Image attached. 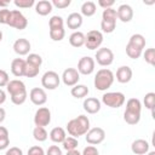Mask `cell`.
Masks as SVG:
<instances>
[{
    "instance_id": "obj_20",
    "label": "cell",
    "mask_w": 155,
    "mask_h": 155,
    "mask_svg": "<svg viewBox=\"0 0 155 155\" xmlns=\"http://www.w3.org/2000/svg\"><path fill=\"white\" fill-rule=\"evenodd\" d=\"M132 69L128 65H121L120 68H117L116 70V80L120 84H127L131 81L132 79Z\"/></svg>"
},
{
    "instance_id": "obj_12",
    "label": "cell",
    "mask_w": 155,
    "mask_h": 155,
    "mask_svg": "<svg viewBox=\"0 0 155 155\" xmlns=\"http://www.w3.org/2000/svg\"><path fill=\"white\" fill-rule=\"evenodd\" d=\"M51 122V110L46 107H41L35 111L34 115V124L35 126H48Z\"/></svg>"
},
{
    "instance_id": "obj_38",
    "label": "cell",
    "mask_w": 155,
    "mask_h": 155,
    "mask_svg": "<svg viewBox=\"0 0 155 155\" xmlns=\"http://www.w3.org/2000/svg\"><path fill=\"white\" fill-rule=\"evenodd\" d=\"M25 63H27V62H25ZM39 71H40V68L34 67V65H30V64H28V63H27V67H25V74H24V76H27V78H35V76H38V75H39Z\"/></svg>"
},
{
    "instance_id": "obj_31",
    "label": "cell",
    "mask_w": 155,
    "mask_h": 155,
    "mask_svg": "<svg viewBox=\"0 0 155 155\" xmlns=\"http://www.w3.org/2000/svg\"><path fill=\"white\" fill-rule=\"evenodd\" d=\"M48 27L50 29H58V28H64V19L61 16H52L48 21Z\"/></svg>"
},
{
    "instance_id": "obj_46",
    "label": "cell",
    "mask_w": 155,
    "mask_h": 155,
    "mask_svg": "<svg viewBox=\"0 0 155 155\" xmlns=\"http://www.w3.org/2000/svg\"><path fill=\"white\" fill-rule=\"evenodd\" d=\"M5 155H23V151L18 147H11L6 150Z\"/></svg>"
},
{
    "instance_id": "obj_34",
    "label": "cell",
    "mask_w": 155,
    "mask_h": 155,
    "mask_svg": "<svg viewBox=\"0 0 155 155\" xmlns=\"http://www.w3.org/2000/svg\"><path fill=\"white\" fill-rule=\"evenodd\" d=\"M65 36V29L58 28V29H50V38L53 41H62Z\"/></svg>"
},
{
    "instance_id": "obj_5",
    "label": "cell",
    "mask_w": 155,
    "mask_h": 155,
    "mask_svg": "<svg viewBox=\"0 0 155 155\" xmlns=\"http://www.w3.org/2000/svg\"><path fill=\"white\" fill-rule=\"evenodd\" d=\"M126 97L122 92H107L102 96V102L109 108H120L125 104Z\"/></svg>"
},
{
    "instance_id": "obj_17",
    "label": "cell",
    "mask_w": 155,
    "mask_h": 155,
    "mask_svg": "<svg viewBox=\"0 0 155 155\" xmlns=\"http://www.w3.org/2000/svg\"><path fill=\"white\" fill-rule=\"evenodd\" d=\"M82 107L87 114H97L101 110V101L96 97H87L84 99Z\"/></svg>"
},
{
    "instance_id": "obj_9",
    "label": "cell",
    "mask_w": 155,
    "mask_h": 155,
    "mask_svg": "<svg viewBox=\"0 0 155 155\" xmlns=\"http://www.w3.org/2000/svg\"><path fill=\"white\" fill-rule=\"evenodd\" d=\"M61 84V76L53 71V70H47L42 78H41V85L44 90H56Z\"/></svg>"
},
{
    "instance_id": "obj_45",
    "label": "cell",
    "mask_w": 155,
    "mask_h": 155,
    "mask_svg": "<svg viewBox=\"0 0 155 155\" xmlns=\"http://www.w3.org/2000/svg\"><path fill=\"white\" fill-rule=\"evenodd\" d=\"M46 155H63V153L58 145H51V147H48Z\"/></svg>"
},
{
    "instance_id": "obj_32",
    "label": "cell",
    "mask_w": 155,
    "mask_h": 155,
    "mask_svg": "<svg viewBox=\"0 0 155 155\" xmlns=\"http://www.w3.org/2000/svg\"><path fill=\"white\" fill-rule=\"evenodd\" d=\"M116 28V21H107V19H102L101 22V29L103 33L110 34L115 30Z\"/></svg>"
},
{
    "instance_id": "obj_51",
    "label": "cell",
    "mask_w": 155,
    "mask_h": 155,
    "mask_svg": "<svg viewBox=\"0 0 155 155\" xmlns=\"http://www.w3.org/2000/svg\"><path fill=\"white\" fill-rule=\"evenodd\" d=\"M5 117H6V111H5V109H4V108H1V107H0V124L5 120Z\"/></svg>"
},
{
    "instance_id": "obj_2",
    "label": "cell",
    "mask_w": 155,
    "mask_h": 155,
    "mask_svg": "<svg viewBox=\"0 0 155 155\" xmlns=\"http://www.w3.org/2000/svg\"><path fill=\"white\" fill-rule=\"evenodd\" d=\"M90 130V120L86 115H79L67 124V132L69 136L74 138H79L80 136H85Z\"/></svg>"
},
{
    "instance_id": "obj_29",
    "label": "cell",
    "mask_w": 155,
    "mask_h": 155,
    "mask_svg": "<svg viewBox=\"0 0 155 155\" xmlns=\"http://www.w3.org/2000/svg\"><path fill=\"white\" fill-rule=\"evenodd\" d=\"M142 53H143V50H139L138 47H136V46H133V45H131V44L127 42V45H126V54L131 59L139 58L142 56Z\"/></svg>"
},
{
    "instance_id": "obj_6",
    "label": "cell",
    "mask_w": 155,
    "mask_h": 155,
    "mask_svg": "<svg viewBox=\"0 0 155 155\" xmlns=\"http://www.w3.org/2000/svg\"><path fill=\"white\" fill-rule=\"evenodd\" d=\"M7 25H10L11 28H15L17 30H23L28 25V19L19 10H11Z\"/></svg>"
},
{
    "instance_id": "obj_18",
    "label": "cell",
    "mask_w": 155,
    "mask_h": 155,
    "mask_svg": "<svg viewBox=\"0 0 155 155\" xmlns=\"http://www.w3.org/2000/svg\"><path fill=\"white\" fill-rule=\"evenodd\" d=\"M25 59L23 58H15L11 62V73L16 76V78H22L25 74Z\"/></svg>"
},
{
    "instance_id": "obj_8",
    "label": "cell",
    "mask_w": 155,
    "mask_h": 155,
    "mask_svg": "<svg viewBox=\"0 0 155 155\" xmlns=\"http://www.w3.org/2000/svg\"><path fill=\"white\" fill-rule=\"evenodd\" d=\"M94 62L102 67H108L114 62V52L108 47H99L96 51Z\"/></svg>"
},
{
    "instance_id": "obj_53",
    "label": "cell",
    "mask_w": 155,
    "mask_h": 155,
    "mask_svg": "<svg viewBox=\"0 0 155 155\" xmlns=\"http://www.w3.org/2000/svg\"><path fill=\"white\" fill-rule=\"evenodd\" d=\"M65 155H81V153H79L76 149L75 150H70V151H67Z\"/></svg>"
},
{
    "instance_id": "obj_22",
    "label": "cell",
    "mask_w": 155,
    "mask_h": 155,
    "mask_svg": "<svg viewBox=\"0 0 155 155\" xmlns=\"http://www.w3.org/2000/svg\"><path fill=\"white\" fill-rule=\"evenodd\" d=\"M52 4L48 0H40L35 4V12L40 16H47L52 11Z\"/></svg>"
},
{
    "instance_id": "obj_28",
    "label": "cell",
    "mask_w": 155,
    "mask_h": 155,
    "mask_svg": "<svg viewBox=\"0 0 155 155\" xmlns=\"http://www.w3.org/2000/svg\"><path fill=\"white\" fill-rule=\"evenodd\" d=\"M128 44L138 47L139 50H143L145 47V38L142 34H133V35H131Z\"/></svg>"
},
{
    "instance_id": "obj_13",
    "label": "cell",
    "mask_w": 155,
    "mask_h": 155,
    "mask_svg": "<svg viewBox=\"0 0 155 155\" xmlns=\"http://www.w3.org/2000/svg\"><path fill=\"white\" fill-rule=\"evenodd\" d=\"M61 79H62V81H63V84L65 86L73 87V86L78 85V82L80 80V74L75 68H67L63 71Z\"/></svg>"
},
{
    "instance_id": "obj_30",
    "label": "cell",
    "mask_w": 155,
    "mask_h": 155,
    "mask_svg": "<svg viewBox=\"0 0 155 155\" xmlns=\"http://www.w3.org/2000/svg\"><path fill=\"white\" fill-rule=\"evenodd\" d=\"M62 145H63V149H64V150L70 151V150H75V149L78 148L79 142H78V138H74V137L69 136V137H67V138L63 140Z\"/></svg>"
},
{
    "instance_id": "obj_49",
    "label": "cell",
    "mask_w": 155,
    "mask_h": 155,
    "mask_svg": "<svg viewBox=\"0 0 155 155\" xmlns=\"http://www.w3.org/2000/svg\"><path fill=\"white\" fill-rule=\"evenodd\" d=\"M8 145H10V139H1L0 140V150L7 149Z\"/></svg>"
},
{
    "instance_id": "obj_15",
    "label": "cell",
    "mask_w": 155,
    "mask_h": 155,
    "mask_svg": "<svg viewBox=\"0 0 155 155\" xmlns=\"http://www.w3.org/2000/svg\"><path fill=\"white\" fill-rule=\"evenodd\" d=\"M116 16L117 19H120L124 23H128L133 18V8L128 4H122L117 7L116 10Z\"/></svg>"
},
{
    "instance_id": "obj_50",
    "label": "cell",
    "mask_w": 155,
    "mask_h": 155,
    "mask_svg": "<svg viewBox=\"0 0 155 155\" xmlns=\"http://www.w3.org/2000/svg\"><path fill=\"white\" fill-rule=\"evenodd\" d=\"M5 102H6V92L2 88H0V105L4 104Z\"/></svg>"
},
{
    "instance_id": "obj_1",
    "label": "cell",
    "mask_w": 155,
    "mask_h": 155,
    "mask_svg": "<svg viewBox=\"0 0 155 155\" xmlns=\"http://www.w3.org/2000/svg\"><path fill=\"white\" fill-rule=\"evenodd\" d=\"M6 90L10 93L11 97V102L16 105H22L28 97V92L25 88V85L23 81L15 79V80H10L8 84L6 85Z\"/></svg>"
},
{
    "instance_id": "obj_48",
    "label": "cell",
    "mask_w": 155,
    "mask_h": 155,
    "mask_svg": "<svg viewBox=\"0 0 155 155\" xmlns=\"http://www.w3.org/2000/svg\"><path fill=\"white\" fill-rule=\"evenodd\" d=\"M1 139H10L8 137V130L4 126H0V140Z\"/></svg>"
},
{
    "instance_id": "obj_11",
    "label": "cell",
    "mask_w": 155,
    "mask_h": 155,
    "mask_svg": "<svg viewBox=\"0 0 155 155\" xmlns=\"http://www.w3.org/2000/svg\"><path fill=\"white\" fill-rule=\"evenodd\" d=\"M94 65H96V62L92 57L90 56H85V57H81L78 62V71L79 74H82V75H91L93 71H94Z\"/></svg>"
},
{
    "instance_id": "obj_23",
    "label": "cell",
    "mask_w": 155,
    "mask_h": 155,
    "mask_svg": "<svg viewBox=\"0 0 155 155\" xmlns=\"http://www.w3.org/2000/svg\"><path fill=\"white\" fill-rule=\"evenodd\" d=\"M69 44L76 48L84 46L85 45V34L82 31H79V30L73 31L69 36Z\"/></svg>"
},
{
    "instance_id": "obj_19",
    "label": "cell",
    "mask_w": 155,
    "mask_h": 155,
    "mask_svg": "<svg viewBox=\"0 0 155 155\" xmlns=\"http://www.w3.org/2000/svg\"><path fill=\"white\" fill-rule=\"evenodd\" d=\"M149 147L150 145H149V143L145 139L139 138V139H136V140L132 142L131 150L136 155H144V154H147L149 151Z\"/></svg>"
},
{
    "instance_id": "obj_47",
    "label": "cell",
    "mask_w": 155,
    "mask_h": 155,
    "mask_svg": "<svg viewBox=\"0 0 155 155\" xmlns=\"http://www.w3.org/2000/svg\"><path fill=\"white\" fill-rule=\"evenodd\" d=\"M114 4H115L114 0H99V1H98V5H99L101 7H103V10L113 7Z\"/></svg>"
},
{
    "instance_id": "obj_21",
    "label": "cell",
    "mask_w": 155,
    "mask_h": 155,
    "mask_svg": "<svg viewBox=\"0 0 155 155\" xmlns=\"http://www.w3.org/2000/svg\"><path fill=\"white\" fill-rule=\"evenodd\" d=\"M82 21H84L82 16L79 12H73L65 19V24L69 29H73L74 31H76V29H79L82 25Z\"/></svg>"
},
{
    "instance_id": "obj_35",
    "label": "cell",
    "mask_w": 155,
    "mask_h": 155,
    "mask_svg": "<svg viewBox=\"0 0 155 155\" xmlns=\"http://www.w3.org/2000/svg\"><path fill=\"white\" fill-rule=\"evenodd\" d=\"M142 54H143L144 61H145L148 64H150V65H155V48H154V47H149V48H147Z\"/></svg>"
},
{
    "instance_id": "obj_41",
    "label": "cell",
    "mask_w": 155,
    "mask_h": 155,
    "mask_svg": "<svg viewBox=\"0 0 155 155\" xmlns=\"http://www.w3.org/2000/svg\"><path fill=\"white\" fill-rule=\"evenodd\" d=\"M51 4H52V6H54L57 8H67L68 6H70L71 1L70 0H52Z\"/></svg>"
},
{
    "instance_id": "obj_40",
    "label": "cell",
    "mask_w": 155,
    "mask_h": 155,
    "mask_svg": "<svg viewBox=\"0 0 155 155\" xmlns=\"http://www.w3.org/2000/svg\"><path fill=\"white\" fill-rule=\"evenodd\" d=\"M11 10L8 8H0V24H7L10 18Z\"/></svg>"
},
{
    "instance_id": "obj_25",
    "label": "cell",
    "mask_w": 155,
    "mask_h": 155,
    "mask_svg": "<svg viewBox=\"0 0 155 155\" xmlns=\"http://www.w3.org/2000/svg\"><path fill=\"white\" fill-rule=\"evenodd\" d=\"M88 92H90L88 87H87L86 85H81V84H78V85L73 86L71 90H70V94H71L74 98H78V99L85 98V97L88 94Z\"/></svg>"
},
{
    "instance_id": "obj_36",
    "label": "cell",
    "mask_w": 155,
    "mask_h": 155,
    "mask_svg": "<svg viewBox=\"0 0 155 155\" xmlns=\"http://www.w3.org/2000/svg\"><path fill=\"white\" fill-rule=\"evenodd\" d=\"M143 103H144V105H145L147 109L154 110V107H155V93H154V92L147 93V94L144 96Z\"/></svg>"
},
{
    "instance_id": "obj_4",
    "label": "cell",
    "mask_w": 155,
    "mask_h": 155,
    "mask_svg": "<svg viewBox=\"0 0 155 155\" xmlns=\"http://www.w3.org/2000/svg\"><path fill=\"white\" fill-rule=\"evenodd\" d=\"M114 80H115L114 73L110 69L102 68L97 71L93 80V85L98 91H107L108 88L111 87V85L114 84Z\"/></svg>"
},
{
    "instance_id": "obj_52",
    "label": "cell",
    "mask_w": 155,
    "mask_h": 155,
    "mask_svg": "<svg viewBox=\"0 0 155 155\" xmlns=\"http://www.w3.org/2000/svg\"><path fill=\"white\" fill-rule=\"evenodd\" d=\"M8 5H10V1H1V0H0V7H2V8H7Z\"/></svg>"
},
{
    "instance_id": "obj_10",
    "label": "cell",
    "mask_w": 155,
    "mask_h": 155,
    "mask_svg": "<svg viewBox=\"0 0 155 155\" xmlns=\"http://www.w3.org/2000/svg\"><path fill=\"white\" fill-rule=\"evenodd\" d=\"M85 139L90 145H97L101 144L105 139V131L102 127H93L87 131L85 134Z\"/></svg>"
},
{
    "instance_id": "obj_42",
    "label": "cell",
    "mask_w": 155,
    "mask_h": 155,
    "mask_svg": "<svg viewBox=\"0 0 155 155\" xmlns=\"http://www.w3.org/2000/svg\"><path fill=\"white\" fill-rule=\"evenodd\" d=\"M8 81H10V78H8L7 71L4 70V69H0V88L1 87H6Z\"/></svg>"
},
{
    "instance_id": "obj_43",
    "label": "cell",
    "mask_w": 155,
    "mask_h": 155,
    "mask_svg": "<svg viewBox=\"0 0 155 155\" xmlns=\"http://www.w3.org/2000/svg\"><path fill=\"white\" fill-rule=\"evenodd\" d=\"M28 155H46L44 149L39 145H33L28 149Z\"/></svg>"
},
{
    "instance_id": "obj_14",
    "label": "cell",
    "mask_w": 155,
    "mask_h": 155,
    "mask_svg": "<svg viewBox=\"0 0 155 155\" xmlns=\"http://www.w3.org/2000/svg\"><path fill=\"white\" fill-rule=\"evenodd\" d=\"M29 99L35 105H44L47 102V93L41 87H34L29 92Z\"/></svg>"
},
{
    "instance_id": "obj_33",
    "label": "cell",
    "mask_w": 155,
    "mask_h": 155,
    "mask_svg": "<svg viewBox=\"0 0 155 155\" xmlns=\"http://www.w3.org/2000/svg\"><path fill=\"white\" fill-rule=\"evenodd\" d=\"M25 62L30 65H34V67H38V68H41V64H42V58L40 54L38 53H29Z\"/></svg>"
},
{
    "instance_id": "obj_24",
    "label": "cell",
    "mask_w": 155,
    "mask_h": 155,
    "mask_svg": "<svg viewBox=\"0 0 155 155\" xmlns=\"http://www.w3.org/2000/svg\"><path fill=\"white\" fill-rule=\"evenodd\" d=\"M50 138L53 143H63L67 138V132L63 127H53L50 132Z\"/></svg>"
},
{
    "instance_id": "obj_39",
    "label": "cell",
    "mask_w": 155,
    "mask_h": 155,
    "mask_svg": "<svg viewBox=\"0 0 155 155\" xmlns=\"http://www.w3.org/2000/svg\"><path fill=\"white\" fill-rule=\"evenodd\" d=\"M13 4L16 7H19V8H29L33 5H35V1L34 0H15Z\"/></svg>"
},
{
    "instance_id": "obj_16",
    "label": "cell",
    "mask_w": 155,
    "mask_h": 155,
    "mask_svg": "<svg viewBox=\"0 0 155 155\" xmlns=\"http://www.w3.org/2000/svg\"><path fill=\"white\" fill-rule=\"evenodd\" d=\"M30 48H31V45H30L28 39L19 38V39H17L13 42V51L18 56H27V54H29Z\"/></svg>"
},
{
    "instance_id": "obj_44",
    "label": "cell",
    "mask_w": 155,
    "mask_h": 155,
    "mask_svg": "<svg viewBox=\"0 0 155 155\" xmlns=\"http://www.w3.org/2000/svg\"><path fill=\"white\" fill-rule=\"evenodd\" d=\"M81 155H99V151L94 145H87L84 148Z\"/></svg>"
},
{
    "instance_id": "obj_7",
    "label": "cell",
    "mask_w": 155,
    "mask_h": 155,
    "mask_svg": "<svg viewBox=\"0 0 155 155\" xmlns=\"http://www.w3.org/2000/svg\"><path fill=\"white\" fill-rule=\"evenodd\" d=\"M103 42V34L99 30H90L85 35V46L88 50H98Z\"/></svg>"
},
{
    "instance_id": "obj_54",
    "label": "cell",
    "mask_w": 155,
    "mask_h": 155,
    "mask_svg": "<svg viewBox=\"0 0 155 155\" xmlns=\"http://www.w3.org/2000/svg\"><path fill=\"white\" fill-rule=\"evenodd\" d=\"M147 155H155V151H148Z\"/></svg>"
},
{
    "instance_id": "obj_55",
    "label": "cell",
    "mask_w": 155,
    "mask_h": 155,
    "mask_svg": "<svg viewBox=\"0 0 155 155\" xmlns=\"http://www.w3.org/2000/svg\"><path fill=\"white\" fill-rule=\"evenodd\" d=\"M1 40H2V31L0 30V41H1Z\"/></svg>"
},
{
    "instance_id": "obj_37",
    "label": "cell",
    "mask_w": 155,
    "mask_h": 155,
    "mask_svg": "<svg viewBox=\"0 0 155 155\" xmlns=\"http://www.w3.org/2000/svg\"><path fill=\"white\" fill-rule=\"evenodd\" d=\"M102 19H107V21H116V19H117V16H116V10H114L113 7L103 10V13H102Z\"/></svg>"
},
{
    "instance_id": "obj_26",
    "label": "cell",
    "mask_w": 155,
    "mask_h": 155,
    "mask_svg": "<svg viewBox=\"0 0 155 155\" xmlns=\"http://www.w3.org/2000/svg\"><path fill=\"white\" fill-rule=\"evenodd\" d=\"M97 11V6L93 1H85L82 5H81V16H85V17H92Z\"/></svg>"
},
{
    "instance_id": "obj_27",
    "label": "cell",
    "mask_w": 155,
    "mask_h": 155,
    "mask_svg": "<svg viewBox=\"0 0 155 155\" xmlns=\"http://www.w3.org/2000/svg\"><path fill=\"white\" fill-rule=\"evenodd\" d=\"M33 137L38 142H45L47 139V137H48V133H47V131H46L45 127L35 126L34 130H33Z\"/></svg>"
},
{
    "instance_id": "obj_3",
    "label": "cell",
    "mask_w": 155,
    "mask_h": 155,
    "mask_svg": "<svg viewBox=\"0 0 155 155\" xmlns=\"http://www.w3.org/2000/svg\"><path fill=\"white\" fill-rule=\"evenodd\" d=\"M142 103L138 98H130L126 102V109L124 111V120L128 125H137L140 121Z\"/></svg>"
}]
</instances>
